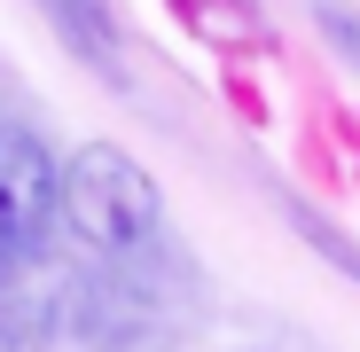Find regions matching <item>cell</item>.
<instances>
[{"label": "cell", "mask_w": 360, "mask_h": 352, "mask_svg": "<svg viewBox=\"0 0 360 352\" xmlns=\"http://www.w3.org/2000/svg\"><path fill=\"white\" fill-rule=\"evenodd\" d=\"M55 219H71L79 243H94V251H141L157 235V219H165V196L126 149L86 141L55 172Z\"/></svg>", "instance_id": "cell-1"}, {"label": "cell", "mask_w": 360, "mask_h": 352, "mask_svg": "<svg viewBox=\"0 0 360 352\" xmlns=\"http://www.w3.org/2000/svg\"><path fill=\"white\" fill-rule=\"evenodd\" d=\"M55 172L63 164L39 149V133L0 126V266H16L55 227Z\"/></svg>", "instance_id": "cell-2"}, {"label": "cell", "mask_w": 360, "mask_h": 352, "mask_svg": "<svg viewBox=\"0 0 360 352\" xmlns=\"http://www.w3.org/2000/svg\"><path fill=\"white\" fill-rule=\"evenodd\" d=\"M314 16H321V39H329V47L345 55V63L360 71V8H352V0H321Z\"/></svg>", "instance_id": "cell-3"}, {"label": "cell", "mask_w": 360, "mask_h": 352, "mask_svg": "<svg viewBox=\"0 0 360 352\" xmlns=\"http://www.w3.org/2000/svg\"><path fill=\"white\" fill-rule=\"evenodd\" d=\"M0 289H8V266H0Z\"/></svg>", "instance_id": "cell-4"}]
</instances>
